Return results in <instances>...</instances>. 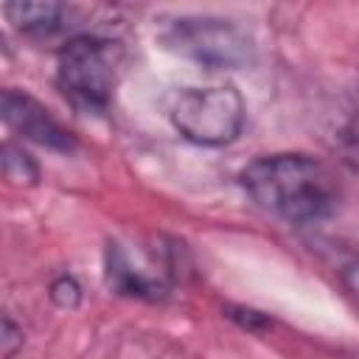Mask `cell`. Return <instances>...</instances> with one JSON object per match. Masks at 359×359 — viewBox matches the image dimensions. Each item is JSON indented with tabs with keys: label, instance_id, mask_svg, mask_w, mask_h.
<instances>
[{
	"label": "cell",
	"instance_id": "6",
	"mask_svg": "<svg viewBox=\"0 0 359 359\" xmlns=\"http://www.w3.org/2000/svg\"><path fill=\"white\" fill-rule=\"evenodd\" d=\"M107 275L121 294H132L143 300H160L171 289V269L165 261L154 255L137 258V252L126 250L123 244H109Z\"/></svg>",
	"mask_w": 359,
	"mask_h": 359
},
{
	"label": "cell",
	"instance_id": "7",
	"mask_svg": "<svg viewBox=\"0 0 359 359\" xmlns=\"http://www.w3.org/2000/svg\"><path fill=\"white\" fill-rule=\"evenodd\" d=\"M6 17L17 31L28 36H50L65 28V6L62 3H8Z\"/></svg>",
	"mask_w": 359,
	"mask_h": 359
},
{
	"label": "cell",
	"instance_id": "10",
	"mask_svg": "<svg viewBox=\"0 0 359 359\" xmlns=\"http://www.w3.org/2000/svg\"><path fill=\"white\" fill-rule=\"evenodd\" d=\"M50 300L59 306V309H76L81 303V286L73 275H59L53 283H50Z\"/></svg>",
	"mask_w": 359,
	"mask_h": 359
},
{
	"label": "cell",
	"instance_id": "8",
	"mask_svg": "<svg viewBox=\"0 0 359 359\" xmlns=\"http://www.w3.org/2000/svg\"><path fill=\"white\" fill-rule=\"evenodd\" d=\"M3 171L6 180L20 185H34L39 180V165L34 163V157L14 143H3Z\"/></svg>",
	"mask_w": 359,
	"mask_h": 359
},
{
	"label": "cell",
	"instance_id": "4",
	"mask_svg": "<svg viewBox=\"0 0 359 359\" xmlns=\"http://www.w3.org/2000/svg\"><path fill=\"white\" fill-rule=\"evenodd\" d=\"M165 42L208 70H230L252 59L250 36L222 17H180L168 25Z\"/></svg>",
	"mask_w": 359,
	"mask_h": 359
},
{
	"label": "cell",
	"instance_id": "2",
	"mask_svg": "<svg viewBox=\"0 0 359 359\" xmlns=\"http://www.w3.org/2000/svg\"><path fill=\"white\" fill-rule=\"evenodd\" d=\"M115 42L79 34L59 50L56 79L65 98L81 112H107L115 90Z\"/></svg>",
	"mask_w": 359,
	"mask_h": 359
},
{
	"label": "cell",
	"instance_id": "11",
	"mask_svg": "<svg viewBox=\"0 0 359 359\" xmlns=\"http://www.w3.org/2000/svg\"><path fill=\"white\" fill-rule=\"evenodd\" d=\"M0 345H3V356L11 359L20 348H22V328L6 314L3 317V334H0Z\"/></svg>",
	"mask_w": 359,
	"mask_h": 359
},
{
	"label": "cell",
	"instance_id": "5",
	"mask_svg": "<svg viewBox=\"0 0 359 359\" xmlns=\"http://www.w3.org/2000/svg\"><path fill=\"white\" fill-rule=\"evenodd\" d=\"M0 115L8 129H14L20 137L53 149V151H73L76 140L73 135L28 93L20 90H3L0 95Z\"/></svg>",
	"mask_w": 359,
	"mask_h": 359
},
{
	"label": "cell",
	"instance_id": "1",
	"mask_svg": "<svg viewBox=\"0 0 359 359\" xmlns=\"http://www.w3.org/2000/svg\"><path fill=\"white\" fill-rule=\"evenodd\" d=\"M241 188L258 208L289 224L323 222L339 205L334 171L323 160L300 151L255 157L241 171Z\"/></svg>",
	"mask_w": 359,
	"mask_h": 359
},
{
	"label": "cell",
	"instance_id": "3",
	"mask_svg": "<svg viewBox=\"0 0 359 359\" xmlns=\"http://www.w3.org/2000/svg\"><path fill=\"white\" fill-rule=\"evenodd\" d=\"M247 121V107L233 84L185 87L171 104L174 129L196 146L233 143Z\"/></svg>",
	"mask_w": 359,
	"mask_h": 359
},
{
	"label": "cell",
	"instance_id": "9",
	"mask_svg": "<svg viewBox=\"0 0 359 359\" xmlns=\"http://www.w3.org/2000/svg\"><path fill=\"white\" fill-rule=\"evenodd\" d=\"M337 151L342 163L359 174V118H351L339 132H337Z\"/></svg>",
	"mask_w": 359,
	"mask_h": 359
},
{
	"label": "cell",
	"instance_id": "12",
	"mask_svg": "<svg viewBox=\"0 0 359 359\" xmlns=\"http://www.w3.org/2000/svg\"><path fill=\"white\" fill-rule=\"evenodd\" d=\"M337 275H339V283L359 300V255L345 258V261L337 266Z\"/></svg>",
	"mask_w": 359,
	"mask_h": 359
}]
</instances>
